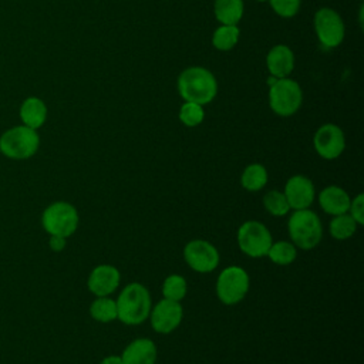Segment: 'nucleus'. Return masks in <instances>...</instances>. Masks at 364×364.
Segmentation results:
<instances>
[{
    "label": "nucleus",
    "mask_w": 364,
    "mask_h": 364,
    "mask_svg": "<svg viewBox=\"0 0 364 364\" xmlns=\"http://www.w3.org/2000/svg\"><path fill=\"white\" fill-rule=\"evenodd\" d=\"M117 318L127 326L142 324L151 313L152 300L149 290L141 283L127 284L117 300Z\"/></svg>",
    "instance_id": "obj_1"
},
{
    "label": "nucleus",
    "mask_w": 364,
    "mask_h": 364,
    "mask_svg": "<svg viewBox=\"0 0 364 364\" xmlns=\"http://www.w3.org/2000/svg\"><path fill=\"white\" fill-rule=\"evenodd\" d=\"M178 91L186 102L205 105L216 97L218 82L209 70L203 67H189L183 70L178 78Z\"/></svg>",
    "instance_id": "obj_2"
},
{
    "label": "nucleus",
    "mask_w": 364,
    "mask_h": 364,
    "mask_svg": "<svg viewBox=\"0 0 364 364\" xmlns=\"http://www.w3.org/2000/svg\"><path fill=\"white\" fill-rule=\"evenodd\" d=\"M289 236L291 243L303 250L314 249L323 237V226L318 215L313 210L299 209L294 210L287 222Z\"/></svg>",
    "instance_id": "obj_3"
},
{
    "label": "nucleus",
    "mask_w": 364,
    "mask_h": 364,
    "mask_svg": "<svg viewBox=\"0 0 364 364\" xmlns=\"http://www.w3.org/2000/svg\"><path fill=\"white\" fill-rule=\"evenodd\" d=\"M40 146V136L36 129L18 125L7 129L0 136V152L11 159H27Z\"/></svg>",
    "instance_id": "obj_4"
},
{
    "label": "nucleus",
    "mask_w": 364,
    "mask_h": 364,
    "mask_svg": "<svg viewBox=\"0 0 364 364\" xmlns=\"http://www.w3.org/2000/svg\"><path fill=\"white\" fill-rule=\"evenodd\" d=\"M80 216L77 209L68 202H54L41 215V225L50 236L70 237L78 228Z\"/></svg>",
    "instance_id": "obj_5"
},
{
    "label": "nucleus",
    "mask_w": 364,
    "mask_h": 364,
    "mask_svg": "<svg viewBox=\"0 0 364 364\" xmlns=\"http://www.w3.org/2000/svg\"><path fill=\"white\" fill-rule=\"evenodd\" d=\"M250 286L247 272L240 266L225 267L216 279V296L226 306H235L240 303Z\"/></svg>",
    "instance_id": "obj_6"
},
{
    "label": "nucleus",
    "mask_w": 364,
    "mask_h": 364,
    "mask_svg": "<svg viewBox=\"0 0 364 364\" xmlns=\"http://www.w3.org/2000/svg\"><path fill=\"white\" fill-rule=\"evenodd\" d=\"M303 101L300 85L291 78H276L269 90V105L280 117H290L297 112Z\"/></svg>",
    "instance_id": "obj_7"
},
{
    "label": "nucleus",
    "mask_w": 364,
    "mask_h": 364,
    "mask_svg": "<svg viewBox=\"0 0 364 364\" xmlns=\"http://www.w3.org/2000/svg\"><path fill=\"white\" fill-rule=\"evenodd\" d=\"M272 243L269 229L259 220H246L237 229L239 249L249 257H264Z\"/></svg>",
    "instance_id": "obj_8"
},
{
    "label": "nucleus",
    "mask_w": 364,
    "mask_h": 364,
    "mask_svg": "<svg viewBox=\"0 0 364 364\" xmlns=\"http://www.w3.org/2000/svg\"><path fill=\"white\" fill-rule=\"evenodd\" d=\"M183 259L186 264L198 273H210L220 262L218 249L203 239H193L188 242L183 247Z\"/></svg>",
    "instance_id": "obj_9"
},
{
    "label": "nucleus",
    "mask_w": 364,
    "mask_h": 364,
    "mask_svg": "<svg viewBox=\"0 0 364 364\" xmlns=\"http://www.w3.org/2000/svg\"><path fill=\"white\" fill-rule=\"evenodd\" d=\"M314 30L326 48L338 47L344 38V23L337 11L323 7L314 14Z\"/></svg>",
    "instance_id": "obj_10"
},
{
    "label": "nucleus",
    "mask_w": 364,
    "mask_h": 364,
    "mask_svg": "<svg viewBox=\"0 0 364 364\" xmlns=\"http://www.w3.org/2000/svg\"><path fill=\"white\" fill-rule=\"evenodd\" d=\"M183 318V309L181 301L169 299L159 300L149 313L152 328L159 334H169L176 330Z\"/></svg>",
    "instance_id": "obj_11"
},
{
    "label": "nucleus",
    "mask_w": 364,
    "mask_h": 364,
    "mask_svg": "<svg viewBox=\"0 0 364 364\" xmlns=\"http://www.w3.org/2000/svg\"><path fill=\"white\" fill-rule=\"evenodd\" d=\"M313 145L321 158L336 159L343 154L346 148L344 132L336 124H324L316 131L313 136Z\"/></svg>",
    "instance_id": "obj_12"
},
{
    "label": "nucleus",
    "mask_w": 364,
    "mask_h": 364,
    "mask_svg": "<svg viewBox=\"0 0 364 364\" xmlns=\"http://www.w3.org/2000/svg\"><path fill=\"white\" fill-rule=\"evenodd\" d=\"M290 209H307L314 202L316 189L311 182L304 175H293L287 179L283 191Z\"/></svg>",
    "instance_id": "obj_13"
},
{
    "label": "nucleus",
    "mask_w": 364,
    "mask_h": 364,
    "mask_svg": "<svg viewBox=\"0 0 364 364\" xmlns=\"http://www.w3.org/2000/svg\"><path fill=\"white\" fill-rule=\"evenodd\" d=\"M121 282L119 270L112 264H98L95 266L87 280L88 290L97 297L112 294Z\"/></svg>",
    "instance_id": "obj_14"
},
{
    "label": "nucleus",
    "mask_w": 364,
    "mask_h": 364,
    "mask_svg": "<svg viewBox=\"0 0 364 364\" xmlns=\"http://www.w3.org/2000/svg\"><path fill=\"white\" fill-rule=\"evenodd\" d=\"M158 350L151 338H135L122 351V364H155Z\"/></svg>",
    "instance_id": "obj_15"
},
{
    "label": "nucleus",
    "mask_w": 364,
    "mask_h": 364,
    "mask_svg": "<svg viewBox=\"0 0 364 364\" xmlns=\"http://www.w3.org/2000/svg\"><path fill=\"white\" fill-rule=\"evenodd\" d=\"M351 198L350 195L337 185H330L321 189L318 193V205L320 208L331 216L343 215L348 212Z\"/></svg>",
    "instance_id": "obj_16"
},
{
    "label": "nucleus",
    "mask_w": 364,
    "mask_h": 364,
    "mask_svg": "<svg viewBox=\"0 0 364 364\" xmlns=\"http://www.w3.org/2000/svg\"><path fill=\"white\" fill-rule=\"evenodd\" d=\"M266 65L272 77L284 78L293 71L294 54L287 46L277 44L267 53Z\"/></svg>",
    "instance_id": "obj_17"
},
{
    "label": "nucleus",
    "mask_w": 364,
    "mask_h": 364,
    "mask_svg": "<svg viewBox=\"0 0 364 364\" xmlns=\"http://www.w3.org/2000/svg\"><path fill=\"white\" fill-rule=\"evenodd\" d=\"M20 118L28 128H40L47 118V107L43 100L37 97H28L20 107Z\"/></svg>",
    "instance_id": "obj_18"
},
{
    "label": "nucleus",
    "mask_w": 364,
    "mask_h": 364,
    "mask_svg": "<svg viewBox=\"0 0 364 364\" xmlns=\"http://www.w3.org/2000/svg\"><path fill=\"white\" fill-rule=\"evenodd\" d=\"M213 9L219 23L236 26L243 16V0H215Z\"/></svg>",
    "instance_id": "obj_19"
},
{
    "label": "nucleus",
    "mask_w": 364,
    "mask_h": 364,
    "mask_svg": "<svg viewBox=\"0 0 364 364\" xmlns=\"http://www.w3.org/2000/svg\"><path fill=\"white\" fill-rule=\"evenodd\" d=\"M269 179L267 171L262 164H250L247 165L240 176L242 186L249 192H257L266 186Z\"/></svg>",
    "instance_id": "obj_20"
},
{
    "label": "nucleus",
    "mask_w": 364,
    "mask_h": 364,
    "mask_svg": "<svg viewBox=\"0 0 364 364\" xmlns=\"http://www.w3.org/2000/svg\"><path fill=\"white\" fill-rule=\"evenodd\" d=\"M270 262L279 266H289L291 264L297 257V249L291 242L287 240H279L273 242L267 250L266 255Z\"/></svg>",
    "instance_id": "obj_21"
},
{
    "label": "nucleus",
    "mask_w": 364,
    "mask_h": 364,
    "mask_svg": "<svg viewBox=\"0 0 364 364\" xmlns=\"http://www.w3.org/2000/svg\"><path fill=\"white\" fill-rule=\"evenodd\" d=\"M90 316L100 323H109L117 320V303L108 296L97 297L90 306Z\"/></svg>",
    "instance_id": "obj_22"
},
{
    "label": "nucleus",
    "mask_w": 364,
    "mask_h": 364,
    "mask_svg": "<svg viewBox=\"0 0 364 364\" xmlns=\"http://www.w3.org/2000/svg\"><path fill=\"white\" fill-rule=\"evenodd\" d=\"M357 223L355 220L350 216V213H343V215H337L333 216V219L330 220L328 225V230L330 235L337 239V240H346L348 237H351L355 230H357Z\"/></svg>",
    "instance_id": "obj_23"
},
{
    "label": "nucleus",
    "mask_w": 364,
    "mask_h": 364,
    "mask_svg": "<svg viewBox=\"0 0 364 364\" xmlns=\"http://www.w3.org/2000/svg\"><path fill=\"white\" fill-rule=\"evenodd\" d=\"M239 34H240V30L237 26L222 24L215 30L212 36V44L216 50L228 51L236 46L239 40Z\"/></svg>",
    "instance_id": "obj_24"
},
{
    "label": "nucleus",
    "mask_w": 364,
    "mask_h": 364,
    "mask_svg": "<svg viewBox=\"0 0 364 364\" xmlns=\"http://www.w3.org/2000/svg\"><path fill=\"white\" fill-rule=\"evenodd\" d=\"M188 291V283L181 274H169L162 283V294L164 299H169L173 301H181Z\"/></svg>",
    "instance_id": "obj_25"
},
{
    "label": "nucleus",
    "mask_w": 364,
    "mask_h": 364,
    "mask_svg": "<svg viewBox=\"0 0 364 364\" xmlns=\"http://www.w3.org/2000/svg\"><path fill=\"white\" fill-rule=\"evenodd\" d=\"M263 206L267 210V213L277 218L287 215L290 210V206L284 193L277 189L266 192V195L263 196Z\"/></svg>",
    "instance_id": "obj_26"
},
{
    "label": "nucleus",
    "mask_w": 364,
    "mask_h": 364,
    "mask_svg": "<svg viewBox=\"0 0 364 364\" xmlns=\"http://www.w3.org/2000/svg\"><path fill=\"white\" fill-rule=\"evenodd\" d=\"M205 118L202 105L195 102H185L179 109V119L186 127H196Z\"/></svg>",
    "instance_id": "obj_27"
},
{
    "label": "nucleus",
    "mask_w": 364,
    "mask_h": 364,
    "mask_svg": "<svg viewBox=\"0 0 364 364\" xmlns=\"http://www.w3.org/2000/svg\"><path fill=\"white\" fill-rule=\"evenodd\" d=\"M276 14L289 18L297 14L301 0H267Z\"/></svg>",
    "instance_id": "obj_28"
},
{
    "label": "nucleus",
    "mask_w": 364,
    "mask_h": 364,
    "mask_svg": "<svg viewBox=\"0 0 364 364\" xmlns=\"http://www.w3.org/2000/svg\"><path fill=\"white\" fill-rule=\"evenodd\" d=\"M348 213L355 220L357 225H364V195L363 193H358L355 198L351 199Z\"/></svg>",
    "instance_id": "obj_29"
},
{
    "label": "nucleus",
    "mask_w": 364,
    "mask_h": 364,
    "mask_svg": "<svg viewBox=\"0 0 364 364\" xmlns=\"http://www.w3.org/2000/svg\"><path fill=\"white\" fill-rule=\"evenodd\" d=\"M65 239L67 237H63V236H50V247L51 250L54 252H61L64 247H65Z\"/></svg>",
    "instance_id": "obj_30"
},
{
    "label": "nucleus",
    "mask_w": 364,
    "mask_h": 364,
    "mask_svg": "<svg viewBox=\"0 0 364 364\" xmlns=\"http://www.w3.org/2000/svg\"><path fill=\"white\" fill-rule=\"evenodd\" d=\"M101 364H122L121 355H107L105 358H102Z\"/></svg>",
    "instance_id": "obj_31"
},
{
    "label": "nucleus",
    "mask_w": 364,
    "mask_h": 364,
    "mask_svg": "<svg viewBox=\"0 0 364 364\" xmlns=\"http://www.w3.org/2000/svg\"><path fill=\"white\" fill-rule=\"evenodd\" d=\"M257 1H267V0H257Z\"/></svg>",
    "instance_id": "obj_32"
}]
</instances>
